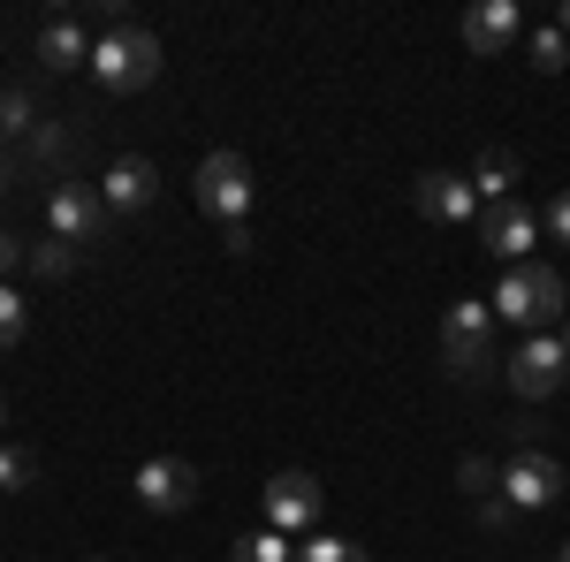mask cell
Segmentation results:
<instances>
[{
  "label": "cell",
  "instance_id": "1",
  "mask_svg": "<svg viewBox=\"0 0 570 562\" xmlns=\"http://www.w3.org/2000/svg\"><path fill=\"white\" fill-rule=\"evenodd\" d=\"M494 327H518V335H556L563 327V312H570V289H563V274L556 266H502V282H494Z\"/></svg>",
  "mask_w": 570,
  "mask_h": 562
},
{
  "label": "cell",
  "instance_id": "2",
  "mask_svg": "<svg viewBox=\"0 0 570 562\" xmlns=\"http://www.w3.org/2000/svg\"><path fill=\"white\" fill-rule=\"evenodd\" d=\"M91 77L99 91H145L160 77V39L130 16H107V31L91 39Z\"/></svg>",
  "mask_w": 570,
  "mask_h": 562
},
{
  "label": "cell",
  "instance_id": "3",
  "mask_svg": "<svg viewBox=\"0 0 570 562\" xmlns=\"http://www.w3.org/2000/svg\"><path fill=\"white\" fill-rule=\"evenodd\" d=\"M441 357L456 381H487L502 373V349H494V304L487 297H456L449 319H441Z\"/></svg>",
  "mask_w": 570,
  "mask_h": 562
},
{
  "label": "cell",
  "instance_id": "4",
  "mask_svg": "<svg viewBox=\"0 0 570 562\" xmlns=\"http://www.w3.org/2000/svg\"><path fill=\"white\" fill-rule=\"evenodd\" d=\"M563 486H570V472L548 456V448H518V456L494 464V494H502L510 510H556Z\"/></svg>",
  "mask_w": 570,
  "mask_h": 562
},
{
  "label": "cell",
  "instance_id": "5",
  "mask_svg": "<svg viewBox=\"0 0 570 562\" xmlns=\"http://www.w3.org/2000/svg\"><path fill=\"white\" fill-rule=\"evenodd\" d=\"M198 214L220 220V228L252 220V160L244 152H206L198 160Z\"/></svg>",
  "mask_w": 570,
  "mask_h": 562
},
{
  "label": "cell",
  "instance_id": "6",
  "mask_svg": "<svg viewBox=\"0 0 570 562\" xmlns=\"http://www.w3.org/2000/svg\"><path fill=\"white\" fill-rule=\"evenodd\" d=\"M115 228V214H107V198L91 190V183H53L46 190V236H61V244H99Z\"/></svg>",
  "mask_w": 570,
  "mask_h": 562
},
{
  "label": "cell",
  "instance_id": "7",
  "mask_svg": "<svg viewBox=\"0 0 570 562\" xmlns=\"http://www.w3.org/2000/svg\"><path fill=\"white\" fill-rule=\"evenodd\" d=\"M198 494H206V472H198L190 456H145V464H137V502H145L153 517H183Z\"/></svg>",
  "mask_w": 570,
  "mask_h": 562
},
{
  "label": "cell",
  "instance_id": "8",
  "mask_svg": "<svg viewBox=\"0 0 570 562\" xmlns=\"http://www.w3.org/2000/svg\"><path fill=\"white\" fill-rule=\"evenodd\" d=\"M510 395H525V403H548V395L570 381V349H563V335H525V343L510 349Z\"/></svg>",
  "mask_w": 570,
  "mask_h": 562
},
{
  "label": "cell",
  "instance_id": "9",
  "mask_svg": "<svg viewBox=\"0 0 570 562\" xmlns=\"http://www.w3.org/2000/svg\"><path fill=\"white\" fill-rule=\"evenodd\" d=\"M480 244L494 252L502 266H525L532 259V244H540V214L532 206H518V198H502V206H480Z\"/></svg>",
  "mask_w": 570,
  "mask_h": 562
},
{
  "label": "cell",
  "instance_id": "10",
  "mask_svg": "<svg viewBox=\"0 0 570 562\" xmlns=\"http://www.w3.org/2000/svg\"><path fill=\"white\" fill-rule=\"evenodd\" d=\"M411 206L434 220V228H464V220H480V198H472V175H419L411 183Z\"/></svg>",
  "mask_w": 570,
  "mask_h": 562
},
{
  "label": "cell",
  "instance_id": "11",
  "mask_svg": "<svg viewBox=\"0 0 570 562\" xmlns=\"http://www.w3.org/2000/svg\"><path fill=\"white\" fill-rule=\"evenodd\" d=\"M99 198H107V214L115 220H130V214H145L153 198H160V168L145 160V152H122L115 168L99 175Z\"/></svg>",
  "mask_w": 570,
  "mask_h": 562
},
{
  "label": "cell",
  "instance_id": "12",
  "mask_svg": "<svg viewBox=\"0 0 570 562\" xmlns=\"http://www.w3.org/2000/svg\"><path fill=\"white\" fill-rule=\"evenodd\" d=\"M320 479L312 472H274L266 479V524L274 532H312V517H320Z\"/></svg>",
  "mask_w": 570,
  "mask_h": 562
},
{
  "label": "cell",
  "instance_id": "13",
  "mask_svg": "<svg viewBox=\"0 0 570 562\" xmlns=\"http://www.w3.org/2000/svg\"><path fill=\"white\" fill-rule=\"evenodd\" d=\"M525 39V16H518V0H480L472 16H464V46L494 61V53H510V46Z\"/></svg>",
  "mask_w": 570,
  "mask_h": 562
},
{
  "label": "cell",
  "instance_id": "14",
  "mask_svg": "<svg viewBox=\"0 0 570 562\" xmlns=\"http://www.w3.org/2000/svg\"><path fill=\"white\" fill-rule=\"evenodd\" d=\"M39 61H46V69H91L85 23H69V16H46V31H39Z\"/></svg>",
  "mask_w": 570,
  "mask_h": 562
},
{
  "label": "cell",
  "instance_id": "15",
  "mask_svg": "<svg viewBox=\"0 0 570 562\" xmlns=\"http://www.w3.org/2000/svg\"><path fill=\"white\" fill-rule=\"evenodd\" d=\"M472 198H480V206H502V198H518V152L487 145L480 168H472Z\"/></svg>",
  "mask_w": 570,
  "mask_h": 562
},
{
  "label": "cell",
  "instance_id": "16",
  "mask_svg": "<svg viewBox=\"0 0 570 562\" xmlns=\"http://www.w3.org/2000/svg\"><path fill=\"white\" fill-rule=\"evenodd\" d=\"M228 562H297V548H289V532H244L236 548H228Z\"/></svg>",
  "mask_w": 570,
  "mask_h": 562
},
{
  "label": "cell",
  "instance_id": "17",
  "mask_svg": "<svg viewBox=\"0 0 570 562\" xmlns=\"http://www.w3.org/2000/svg\"><path fill=\"white\" fill-rule=\"evenodd\" d=\"M525 61L540 69V77H556V69H570V39L548 23V31H532V39H525Z\"/></svg>",
  "mask_w": 570,
  "mask_h": 562
},
{
  "label": "cell",
  "instance_id": "18",
  "mask_svg": "<svg viewBox=\"0 0 570 562\" xmlns=\"http://www.w3.org/2000/svg\"><path fill=\"white\" fill-rule=\"evenodd\" d=\"M31 479H39V456L16 448V441H0V494H23Z\"/></svg>",
  "mask_w": 570,
  "mask_h": 562
},
{
  "label": "cell",
  "instance_id": "19",
  "mask_svg": "<svg viewBox=\"0 0 570 562\" xmlns=\"http://www.w3.org/2000/svg\"><path fill=\"white\" fill-rule=\"evenodd\" d=\"M297 562H365V548L357 540H335V532H305Z\"/></svg>",
  "mask_w": 570,
  "mask_h": 562
},
{
  "label": "cell",
  "instance_id": "20",
  "mask_svg": "<svg viewBox=\"0 0 570 562\" xmlns=\"http://www.w3.org/2000/svg\"><path fill=\"white\" fill-rule=\"evenodd\" d=\"M39 130V107L23 91H0V137H31Z\"/></svg>",
  "mask_w": 570,
  "mask_h": 562
},
{
  "label": "cell",
  "instance_id": "21",
  "mask_svg": "<svg viewBox=\"0 0 570 562\" xmlns=\"http://www.w3.org/2000/svg\"><path fill=\"white\" fill-rule=\"evenodd\" d=\"M31 266H39L46 282H61V274L77 266V244H61V236H46V244H31Z\"/></svg>",
  "mask_w": 570,
  "mask_h": 562
},
{
  "label": "cell",
  "instance_id": "22",
  "mask_svg": "<svg viewBox=\"0 0 570 562\" xmlns=\"http://www.w3.org/2000/svg\"><path fill=\"white\" fill-rule=\"evenodd\" d=\"M23 319H31V312H23V297H16V289L0 282V349H16V343H23Z\"/></svg>",
  "mask_w": 570,
  "mask_h": 562
},
{
  "label": "cell",
  "instance_id": "23",
  "mask_svg": "<svg viewBox=\"0 0 570 562\" xmlns=\"http://www.w3.org/2000/svg\"><path fill=\"white\" fill-rule=\"evenodd\" d=\"M540 228H548L556 244H570V190H556V198L540 206Z\"/></svg>",
  "mask_w": 570,
  "mask_h": 562
},
{
  "label": "cell",
  "instance_id": "24",
  "mask_svg": "<svg viewBox=\"0 0 570 562\" xmlns=\"http://www.w3.org/2000/svg\"><path fill=\"white\" fill-rule=\"evenodd\" d=\"M31 259V244H23V236H8V228H0V282H8V274H16V266Z\"/></svg>",
  "mask_w": 570,
  "mask_h": 562
},
{
  "label": "cell",
  "instance_id": "25",
  "mask_svg": "<svg viewBox=\"0 0 570 562\" xmlns=\"http://www.w3.org/2000/svg\"><path fill=\"white\" fill-rule=\"evenodd\" d=\"M456 479H464L472 494H494V464H480V456H464V472H456Z\"/></svg>",
  "mask_w": 570,
  "mask_h": 562
},
{
  "label": "cell",
  "instance_id": "26",
  "mask_svg": "<svg viewBox=\"0 0 570 562\" xmlns=\"http://www.w3.org/2000/svg\"><path fill=\"white\" fill-rule=\"evenodd\" d=\"M8 183H16V160H8V152H0V190H8Z\"/></svg>",
  "mask_w": 570,
  "mask_h": 562
},
{
  "label": "cell",
  "instance_id": "27",
  "mask_svg": "<svg viewBox=\"0 0 570 562\" xmlns=\"http://www.w3.org/2000/svg\"><path fill=\"white\" fill-rule=\"evenodd\" d=\"M556 31H563V39H570V0H563V8H556Z\"/></svg>",
  "mask_w": 570,
  "mask_h": 562
},
{
  "label": "cell",
  "instance_id": "28",
  "mask_svg": "<svg viewBox=\"0 0 570 562\" xmlns=\"http://www.w3.org/2000/svg\"><path fill=\"white\" fill-rule=\"evenodd\" d=\"M0 441H8V395H0Z\"/></svg>",
  "mask_w": 570,
  "mask_h": 562
},
{
  "label": "cell",
  "instance_id": "29",
  "mask_svg": "<svg viewBox=\"0 0 570 562\" xmlns=\"http://www.w3.org/2000/svg\"><path fill=\"white\" fill-rule=\"evenodd\" d=\"M563 349H570V319H563Z\"/></svg>",
  "mask_w": 570,
  "mask_h": 562
},
{
  "label": "cell",
  "instance_id": "30",
  "mask_svg": "<svg viewBox=\"0 0 570 562\" xmlns=\"http://www.w3.org/2000/svg\"><path fill=\"white\" fill-rule=\"evenodd\" d=\"M556 562H570V540H563V555H556Z\"/></svg>",
  "mask_w": 570,
  "mask_h": 562
},
{
  "label": "cell",
  "instance_id": "31",
  "mask_svg": "<svg viewBox=\"0 0 570 562\" xmlns=\"http://www.w3.org/2000/svg\"><path fill=\"white\" fill-rule=\"evenodd\" d=\"M85 562H99V555H85Z\"/></svg>",
  "mask_w": 570,
  "mask_h": 562
}]
</instances>
